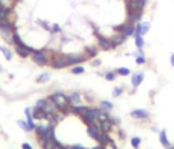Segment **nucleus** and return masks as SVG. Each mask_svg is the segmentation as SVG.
Returning <instances> with one entry per match:
<instances>
[{"label": "nucleus", "instance_id": "nucleus-1", "mask_svg": "<svg viewBox=\"0 0 174 149\" xmlns=\"http://www.w3.org/2000/svg\"><path fill=\"white\" fill-rule=\"evenodd\" d=\"M50 99L55 102V105L57 106L60 111H64L69 107V102H68V96L63 92H55L50 95Z\"/></svg>", "mask_w": 174, "mask_h": 149}, {"label": "nucleus", "instance_id": "nucleus-2", "mask_svg": "<svg viewBox=\"0 0 174 149\" xmlns=\"http://www.w3.org/2000/svg\"><path fill=\"white\" fill-rule=\"evenodd\" d=\"M14 31L15 27L10 21H0V34H1L3 39H7V41L11 42Z\"/></svg>", "mask_w": 174, "mask_h": 149}, {"label": "nucleus", "instance_id": "nucleus-3", "mask_svg": "<svg viewBox=\"0 0 174 149\" xmlns=\"http://www.w3.org/2000/svg\"><path fill=\"white\" fill-rule=\"evenodd\" d=\"M31 60L33 62H36L38 65H46L49 62V57L44 50H36L34 53H31Z\"/></svg>", "mask_w": 174, "mask_h": 149}, {"label": "nucleus", "instance_id": "nucleus-4", "mask_svg": "<svg viewBox=\"0 0 174 149\" xmlns=\"http://www.w3.org/2000/svg\"><path fill=\"white\" fill-rule=\"evenodd\" d=\"M127 7H128V12L143 11L146 7V0H128Z\"/></svg>", "mask_w": 174, "mask_h": 149}, {"label": "nucleus", "instance_id": "nucleus-5", "mask_svg": "<svg viewBox=\"0 0 174 149\" xmlns=\"http://www.w3.org/2000/svg\"><path fill=\"white\" fill-rule=\"evenodd\" d=\"M82 119H83V122H84L87 126L91 125V123L97 122L98 119H97V114H95V110H94V108H89V110L86 111L84 114L82 115Z\"/></svg>", "mask_w": 174, "mask_h": 149}, {"label": "nucleus", "instance_id": "nucleus-6", "mask_svg": "<svg viewBox=\"0 0 174 149\" xmlns=\"http://www.w3.org/2000/svg\"><path fill=\"white\" fill-rule=\"evenodd\" d=\"M65 60H67V64L68 67L69 65H78V64H82V62H84L86 60V56H78V54H68L65 56Z\"/></svg>", "mask_w": 174, "mask_h": 149}, {"label": "nucleus", "instance_id": "nucleus-7", "mask_svg": "<svg viewBox=\"0 0 174 149\" xmlns=\"http://www.w3.org/2000/svg\"><path fill=\"white\" fill-rule=\"evenodd\" d=\"M50 65H52V68H55V69L67 68L68 64H67V60H65V56H63V57H53V59L50 60Z\"/></svg>", "mask_w": 174, "mask_h": 149}, {"label": "nucleus", "instance_id": "nucleus-8", "mask_svg": "<svg viewBox=\"0 0 174 149\" xmlns=\"http://www.w3.org/2000/svg\"><path fill=\"white\" fill-rule=\"evenodd\" d=\"M101 133H102V130H101V128L98 126V122L91 123V125L87 126V134L91 138H94V140H97V138L99 137Z\"/></svg>", "mask_w": 174, "mask_h": 149}, {"label": "nucleus", "instance_id": "nucleus-9", "mask_svg": "<svg viewBox=\"0 0 174 149\" xmlns=\"http://www.w3.org/2000/svg\"><path fill=\"white\" fill-rule=\"evenodd\" d=\"M97 42H98L99 49H102V50H110V49H113V47H112V41H110L109 38H105V37L99 35V34L97 35Z\"/></svg>", "mask_w": 174, "mask_h": 149}, {"label": "nucleus", "instance_id": "nucleus-10", "mask_svg": "<svg viewBox=\"0 0 174 149\" xmlns=\"http://www.w3.org/2000/svg\"><path fill=\"white\" fill-rule=\"evenodd\" d=\"M131 117L135 119H147L150 117V113L147 110H142V108H136V110L131 111Z\"/></svg>", "mask_w": 174, "mask_h": 149}, {"label": "nucleus", "instance_id": "nucleus-11", "mask_svg": "<svg viewBox=\"0 0 174 149\" xmlns=\"http://www.w3.org/2000/svg\"><path fill=\"white\" fill-rule=\"evenodd\" d=\"M57 106L55 105V102L52 99H46V103H45V106H44V113L45 114H56L57 113Z\"/></svg>", "mask_w": 174, "mask_h": 149}, {"label": "nucleus", "instance_id": "nucleus-12", "mask_svg": "<svg viewBox=\"0 0 174 149\" xmlns=\"http://www.w3.org/2000/svg\"><path fill=\"white\" fill-rule=\"evenodd\" d=\"M143 79H144V72H136V73H133V75H132V79H131L133 88H137L139 85L142 84Z\"/></svg>", "mask_w": 174, "mask_h": 149}, {"label": "nucleus", "instance_id": "nucleus-13", "mask_svg": "<svg viewBox=\"0 0 174 149\" xmlns=\"http://www.w3.org/2000/svg\"><path fill=\"white\" fill-rule=\"evenodd\" d=\"M94 110H95V114H97V119L99 121V122H102V121H108V119H110L109 111L103 110V108H94Z\"/></svg>", "mask_w": 174, "mask_h": 149}, {"label": "nucleus", "instance_id": "nucleus-14", "mask_svg": "<svg viewBox=\"0 0 174 149\" xmlns=\"http://www.w3.org/2000/svg\"><path fill=\"white\" fill-rule=\"evenodd\" d=\"M142 15H143V11H136V12H128V22L131 23H137L140 22L142 19Z\"/></svg>", "mask_w": 174, "mask_h": 149}, {"label": "nucleus", "instance_id": "nucleus-15", "mask_svg": "<svg viewBox=\"0 0 174 149\" xmlns=\"http://www.w3.org/2000/svg\"><path fill=\"white\" fill-rule=\"evenodd\" d=\"M25 114H26V122H27V125L30 126V129H31V130H34V129H36V123H34V118H33V114H31L30 107L25 108Z\"/></svg>", "mask_w": 174, "mask_h": 149}, {"label": "nucleus", "instance_id": "nucleus-16", "mask_svg": "<svg viewBox=\"0 0 174 149\" xmlns=\"http://www.w3.org/2000/svg\"><path fill=\"white\" fill-rule=\"evenodd\" d=\"M80 94L79 92H71L68 95V102H69V106H78L80 103Z\"/></svg>", "mask_w": 174, "mask_h": 149}, {"label": "nucleus", "instance_id": "nucleus-17", "mask_svg": "<svg viewBox=\"0 0 174 149\" xmlns=\"http://www.w3.org/2000/svg\"><path fill=\"white\" fill-rule=\"evenodd\" d=\"M121 34L124 35V37H131V35H135V24L128 22L127 24H124V30Z\"/></svg>", "mask_w": 174, "mask_h": 149}, {"label": "nucleus", "instance_id": "nucleus-18", "mask_svg": "<svg viewBox=\"0 0 174 149\" xmlns=\"http://www.w3.org/2000/svg\"><path fill=\"white\" fill-rule=\"evenodd\" d=\"M127 39V37H124L122 34H120V35H114L113 38H110V41H112V47H117L118 45H121L122 42Z\"/></svg>", "mask_w": 174, "mask_h": 149}, {"label": "nucleus", "instance_id": "nucleus-19", "mask_svg": "<svg viewBox=\"0 0 174 149\" xmlns=\"http://www.w3.org/2000/svg\"><path fill=\"white\" fill-rule=\"evenodd\" d=\"M98 126H99L101 128V130H102V132H109L110 129H112V126H113V122L110 119H108V121H102V122H99V121H98Z\"/></svg>", "mask_w": 174, "mask_h": 149}, {"label": "nucleus", "instance_id": "nucleus-20", "mask_svg": "<svg viewBox=\"0 0 174 149\" xmlns=\"http://www.w3.org/2000/svg\"><path fill=\"white\" fill-rule=\"evenodd\" d=\"M98 53V49L94 46H87L84 47V56H86V59H91V57H95Z\"/></svg>", "mask_w": 174, "mask_h": 149}, {"label": "nucleus", "instance_id": "nucleus-21", "mask_svg": "<svg viewBox=\"0 0 174 149\" xmlns=\"http://www.w3.org/2000/svg\"><path fill=\"white\" fill-rule=\"evenodd\" d=\"M97 141H98V144H99V145H106L108 142H109V141H112L110 140V137H109V134H108L106 132H102L99 134V137L97 138Z\"/></svg>", "mask_w": 174, "mask_h": 149}, {"label": "nucleus", "instance_id": "nucleus-22", "mask_svg": "<svg viewBox=\"0 0 174 149\" xmlns=\"http://www.w3.org/2000/svg\"><path fill=\"white\" fill-rule=\"evenodd\" d=\"M159 142L162 144L165 148H169V146H170V141L167 140V136H166L165 130H162V132L159 133Z\"/></svg>", "mask_w": 174, "mask_h": 149}, {"label": "nucleus", "instance_id": "nucleus-23", "mask_svg": "<svg viewBox=\"0 0 174 149\" xmlns=\"http://www.w3.org/2000/svg\"><path fill=\"white\" fill-rule=\"evenodd\" d=\"M10 15H11V10L0 7V21H10Z\"/></svg>", "mask_w": 174, "mask_h": 149}, {"label": "nucleus", "instance_id": "nucleus-24", "mask_svg": "<svg viewBox=\"0 0 174 149\" xmlns=\"http://www.w3.org/2000/svg\"><path fill=\"white\" fill-rule=\"evenodd\" d=\"M15 6V0H0V7L7 10H12Z\"/></svg>", "mask_w": 174, "mask_h": 149}, {"label": "nucleus", "instance_id": "nucleus-25", "mask_svg": "<svg viewBox=\"0 0 174 149\" xmlns=\"http://www.w3.org/2000/svg\"><path fill=\"white\" fill-rule=\"evenodd\" d=\"M139 26H140V35H146L148 31H150V22H142V23H139Z\"/></svg>", "mask_w": 174, "mask_h": 149}, {"label": "nucleus", "instance_id": "nucleus-26", "mask_svg": "<svg viewBox=\"0 0 174 149\" xmlns=\"http://www.w3.org/2000/svg\"><path fill=\"white\" fill-rule=\"evenodd\" d=\"M0 52L3 53L4 59H6L7 61H11V60H12V53H11V50H10L8 47H6V46H0Z\"/></svg>", "mask_w": 174, "mask_h": 149}, {"label": "nucleus", "instance_id": "nucleus-27", "mask_svg": "<svg viewBox=\"0 0 174 149\" xmlns=\"http://www.w3.org/2000/svg\"><path fill=\"white\" fill-rule=\"evenodd\" d=\"M48 126L49 125H36V130L37 132V134H38V137H42V136L45 134V132L48 130Z\"/></svg>", "mask_w": 174, "mask_h": 149}, {"label": "nucleus", "instance_id": "nucleus-28", "mask_svg": "<svg viewBox=\"0 0 174 149\" xmlns=\"http://www.w3.org/2000/svg\"><path fill=\"white\" fill-rule=\"evenodd\" d=\"M49 79H50V75L48 72H44L37 77V83H46V82H49Z\"/></svg>", "mask_w": 174, "mask_h": 149}, {"label": "nucleus", "instance_id": "nucleus-29", "mask_svg": "<svg viewBox=\"0 0 174 149\" xmlns=\"http://www.w3.org/2000/svg\"><path fill=\"white\" fill-rule=\"evenodd\" d=\"M135 45L137 49H142L144 46V39H143V35H136L135 37Z\"/></svg>", "mask_w": 174, "mask_h": 149}, {"label": "nucleus", "instance_id": "nucleus-30", "mask_svg": "<svg viewBox=\"0 0 174 149\" xmlns=\"http://www.w3.org/2000/svg\"><path fill=\"white\" fill-rule=\"evenodd\" d=\"M116 73L120 75V76H128V75H131V69H128V68H125V67H121L116 70Z\"/></svg>", "mask_w": 174, "mask_h": 149}, {"label": "nucleus", "instance_id": "nucleus-31", "mask_svg": "<svg viewBox=\"0 0 174 149\" xmlns=\"http://www.w3.org/2000/svg\"><path fill=\"white\" fill-rule=\"evenodd\" d=\"M11 42L14 45H21V44H23V41H22V38L19 37V34L16 31H14V34H12V39H11Z\"/></svg>", "mask_w": 174, "mask_h": 149}, {"label": "nucleus", "instance_id": "nucleus-32", "mask_svg": "<svg viewBox=\"0 0 174 149\" xmlns=\"http://www.w3.org/2000/svg\"><path fill=\"white\" fill-rule=\"evenodd\" d=\"M101 108H103V110H106V111H110L113 108V103L109 102V100H102V102H101Z\"/></svg>", "mask_w": 174, "mask_h": 149}, {"label": "nucleus", "instance_id": "nucleus-33", "mask_svg": "<svg viewBox=\"0 0 174 149\" xmlns=\"http://www.w3.org/2000/svg\"><path fill=\"white\" fill-rule=\"evenodd\" d=\"M83 72H84V68L79 67V65H75V67H72V69H71V73H74V75H82Z\"/></svg>", "mask_w": 174, "mask_h": 149}, {"label": "nucleus", "instance_id": "nucleus-34", "mask_svg": "<svg viewBox=\"0 0 174 149\" xmlns=\"http://www.w3.org/2000/svg\"><path fill=\"white\" fill-rule=\"evenodd\" d=\"M131 144H132V146H133L135 149H137L139 145L142 144V140H140L139 137H132V138H131Z\"/></svg>", "mask_w": 174, "mask_h": 149}, {"label": "nucleus", "instance_id": "nucleus-35", "mask_svg": "<svg viewBox=\"0 0 174 149\" xmlns=\"http://www.w3.org/2000/svg\"><path fill=\"white\" fill-rule=\"evenodd\" d=\"M18 125L21 126L22 129H23L25 132H31V129H30V126L27 125V122H26V121H18Z\"/></svg>", "mask_w": 174, "mask_h": 149}, {"label": "nucleus", "instance_id": "nucleus-36", "mask_svg": "<svg viewBox=\"0 0 174 149\" xmlns=\"http://www.w3.org/2000/svg\"><path fill=\"white\" fill-rule=\"evenodd\" d=\"M121 94H122V88H121V87H114V88H113V92H112L113 98H118Z\"/></svg>", "mask_w": 174, "mask_h": 149}, {"label": "nucleus", "instance_id": "nucleus-37", "mask_svg": "<svg viewBox=\"0 0 174 149\" xmlns=\"http://www.w3.org/2000/svg\"><path fill=\"white\" fill-rule=\"evenodd\" d=\"M116 75H117L116 72H108L106 75H105V79L109 80V82H113V80L116 79Z\"/></svg>", "mask_w": 174, "mask_h": 149}, {"label": "nucleus", "instance_id": "nucleus-38", "mask_svg": "<svg viewBox=\"0 0 174 149\" xmlns=\"http://www.w3.org/2000/svg\"><path fill=\"white\" fill-rule=\"evenodd\" d=\"M144 62H146L144 56H143V54L136 56V64H137V65H142V64H144Z\"/></svg>", "mask_w": 174, "mask_h": 149}, {"label": "nucleus", "instance_id": "nucleus-39", "mask_svg": "<svg viewBox=\"0 0 174 149\" xmlns=\"http://www.w3.org/2000/svg\"><path fill=\"white\" fill-rule=\"evenodd\" d=\"M45 103H46V99H40L38 102L36 103V106H34V107H36V108H44Z\"/></svg>", "mask_w": 174, "mask_h": 149}, {"label": "nucleus", "instance_id": "nucleus-40", "mask_svg": "<svg viewBox=\"0 0 174 149\" xmlns=\"http://www.w3.org/2000/svg\"><path fill=\"white\" fill-rule=\"evenodd\" d=\"M103 149H116V144L113 141H109L106 145H103Z\"/></svg>", "mask_w": 174, "mask_h": 149}, {"label": "nucleus", "instance_id": "nucleus-41", "mask_svg": "<svg viewBox=\"0 0 174 149\" xmlns=\"http://www.w3.org/2000/svg\"><path fill=\"white\" fill-rule=\"evenodd\" d=\"M50 31H52V33H60V31H61V29H60V26H59V24H56V23H55L53 26L50 27Z\"/></svg>", "mask_w": 174, "mask_h": 149}, {"label": "nucleus", "instance_id": "nucleus-42", "mask_svg": "<svg viewBox=\"0 0 174 149\" xmlns=\"http://www.w3.org/2000/svg\"><path fill=\"white\" fill-rule=\"evenodd\" d=\"M68 149H86V148H83V145H80V144H76V145H71Z\"/></svg>", "mask_w": 174, "mask_h": 149}, {"label": "nucleus", "instance_id": "nucleus-43", "mask_svg": "<svg viewBox=\"0 0 174 149\" xmlns=\"http://www.w3.org/2000/svg\"><path fill=\"white\" fill-rule=\"evenodd\" d=\"M122 30H124V24H121V26H116L114 27V31H117V33H122Z\"/></svg>", "mask_w": 174, "mask_h": 149}, {"label": "nucleus", "instance_id": "nucleus-44", "mask_svg": "<svg viewBox=\"0 0 174 149\" xmlns=\"http://www.w3.org/2000/svg\"><path fill=\"white\" fill-rule=\"evenodd\" d=\"M22 149H33V148H31V145H30L29 142H23V144H22Z\"/></svg>", "mask_w": 174, "mask_h": 149}, {"label": "nucleus", "instance_id": "nucleus-45", "mask_svg": "<svg viewBox=\"0 0 174 149\" xmlns=\"http://www.w3.org/2000/svg\"><path fill=\"white\" fill-rule=\"evenodd\" d=\"M170 64H171V67H174V53L170 56Z\"/></svg>", "mask_w": 174, "mask_h": 149}, {"label": "nucleus", "instance_id": "nucleus-46", "mask_svg": "<svg viewBox=\"0 0 174 149\" xmlns=\"http://www.w3.org/2000/svg\"><path fill=\"white\" fill-rule=\"evenodd\" d=\"M101 64V60H95V61H93V65L94 67H97V65H99Z\"/></svg>", "mask_w": 174, "mask_h": 149}, {"label": "nucleus", "instance_id": "nucleus-47", "mask_svg": "<svg viewBox=\"0 0 174 149\" xmlns=\"http://www.w3.org/2000/svg\"><path fill=\"white\" fill-rule=\"evenodd\" d=\"M90 149H103V146L102 145H97V146H94V148H90Z\"/></svg>", "mask_w": 174, "mask_h": 149}, {"label": "nucleus", "instance_id": "nucleus-48", "mask_svg": "<svg viewBox=\"0 0 174 149\" xmlns=\"http://www.w3.org/2000/svg\"><path fill=\"white\" fill-rule=\"evenodd\" d=\"M55 149H67V148H65V146H56Z\"/></svg>", "mask_w": 174, "mask_h": 149}, {"label": "nucleus", "instance_id": "nucleus-49", "mask_svg": "<svg viewBox=\"0 0 174 149\" xmlns=\"http://www.w3.org/2000/svg\"><path fill=\"white\" fill-rule=\"evenodd\" d=\"M167 149H174V146H169V148Z\"/></svg>", "mask_w": 174, "mask_h": 149}, {"label": "nucleus", "instance_id": "nucleus-50", "mask_svg": "<svg viewBox=\"0 0 174 149\" xmlns=\"http://www.w3.org/2000/svg\"><path fill=\"white\" fill-rule=\"evenodd\" d=\"M0 70H1V68H0Z\"/></svg>", "mask_w": 174, "mask_h": 149}, {"label": "nucleus", "instance_id": "nucleus-51", "mask_svg": "<svg viewBox=\"0 0 174 149\" xmlns=\"http://www.w3.org/2000/svg\"><path fill=\"white\" fill-rule=\"evenodd\" d=\"M146 1H147V0H146Z\"/></svg>", "mask_w": 174, "mask_h": 149}]
</instances>
